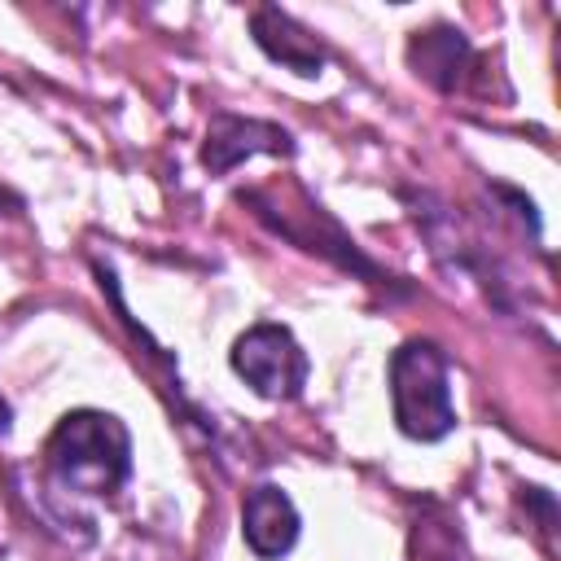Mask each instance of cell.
<instances>
[{"mask_svg":"<svg viewBox=\"0 0 561 561\" xmlns=\"http://www.w3.org/2000/svg\"><path fill=\"white\" fill-rule=\"evenodd\" d=\"M48 473L79 495H114L131 473V434L114 412L75 408L44 443Z\"/></svg>","mask_w":561,"mask_h":561,"instance_id":"obj_1","label":"cell"},{"mask_svg":"<svg viewBox=\"0 0 561 561\" xmlns=\"http://www.w3.org/2000/svg\"><path fill=\"white\" fill-rule=\"evenodd\" d=\"M390 403L394 425L416 443H438L456 430L451 368L430 337H412L390 355Z\"/></svg>","mask_w":561,"mask_h":561,"instance_id":"obj_2","label":"cell"},{"mask_svg":"<svg viewBox=\"0 0 561 561\" xmlns=\"http://www.w3.org/2000/svg\"><path fill=\"white\" fill-rule=\"evenodd\" d=\"M232 373L263 399H298L307 386V351L285 324H254L232 342Z\"/></svg>","mask_w":561,"mask_h":561,"instance_id":"obj_3","label":"cell"},{"mask_svg":"<svg viewBox=\"0 0 561 561\" xmlns=\"http://www.w3.org/2000/svg\"><path fill=\"white\" fill-rule=\"evenodd\" d=\"M254 153H294V136L276 123H263V118H241V114H215L210 118V131L202 145V162L210 175H224Z\"/></svg>","mask_w":561,"mask_h":561,"instance_id":"obj_4","label":"cell"},{"mask_svg":"<svg viewBox=\"0 0 561 561\" xmlns=\"http://www.w3.org/2000/svg\"><path fill=\"white\" fill-rule=\"evenodd\" d=\"M298 530H302L298 508H294V500H289L280 486L263 482V486L245 491V504H241V535H245V548H250L259 561L285 557V552L298 543Z\"/></svg>","mask_w":561,"mask_h":561,"instance_id":"obj_5","label":"cell"},{"mask_svg":"<svg viewBox=\"0 0 561 561\" xmlns=\"http://www.w3.org/2000/svg\"><path fill=\"white\" fill-rule=\"evenodd\" d=\"M250 35L272 61H280L285 70H294L302 79H316L324 70V44L276 4H259L250 13Z\"/></svg>","mask_w":561,"mask_h":561,"instance_id":"obj_6","label":"cell"},{"mask_svg":"<svg viewBox=\"0 0 561 561\" xmlns=\"http://www.w3.org/2000/svg\"><path fill=\"white\" fill-rule=\"evenodd\" d=\"M408 61L412 70L438 88V92H451L460 79H465V66H469V39L456 31V26H430V31H416L412 44H408Z\"/></svg>","mask_w":561,"mask_h":561,"instance_id":"obj_7","label":"cell"},{"mask_svg":"<svg viewBox=\"0 0 561 561\" xmlns=\"http://www.w3.org/2000/svg\"><path fill=\"white\" fill-rule=\"evenodd\" d=\"M0 434H9V403L0 399Z\"/></svg>","mask_w":561,"mask_h":561,"instance_id":"obj_8","label":"cell"}]
</instances>
